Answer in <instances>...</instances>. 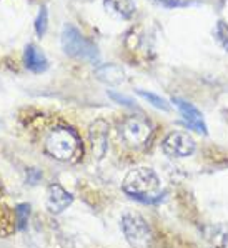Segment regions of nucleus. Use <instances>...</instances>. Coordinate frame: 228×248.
Wrapping results in <instances>:
<instances>
[{"instance_id": "nucleus-1", "label": "nucleus", "mask_w": 228, "mask_h": 248, "mask_svg": "<svg viewBox=\"0 0 228 248\" xmlns=\"http://www.w3.org/2000/svg\"><path fill=\"white\" fill-rule=\"evenodd\" d=\"M40 143L48 157L63 163H77L83 155V145L78 132L62 122L47 125L42 130Z\"/></svg>"}, {"instance_id": "nucleus-2", "label": "nucleus", "mask_w": 228, "mask_h": 248, "mask_svg": "<svg viewBox=\"0 0 228 248\" xmlns=\"http://www.w3.org/2000/svg\"><path fill=\"white\" fill-rule=\"evenodd\" d=\"M122 188L127 195L147 203L157 197V192L160 188V180H158V175L155 173L153 169L137 167V169L128 171L127 177L123 178Z\"/></svg>"}, {"instance_id": "nucleus-3", "label": "nucleus", "mask_w": 228, "mask_h": 248, "mask_svg": "<svg viewBox=\"0 0 228 248\" xmlns=\"http://www.w3.org/2000/svg\"><path fill=\"white\" fill-rule=\"evenodd\" d=\"M62 47L67 55L74 57L78 60H85V62L95 63L98 62L100 55H98L97 47L85 39L74 25H65L62 32Z\"/></svg>"}, {"instance_id": "nucleus-4", "label": "nucleus", "mask_w": 228, "mask_h": 248, "mask_svg": "<svg viewBox=\"0 0 228 248\" xmlns=\"http://www.w3.org/2000/svg\"><path fill=\"white\" fill-rule=\"evenodd\" d=\"M122 230L132 248H148L150 245L152 230L138 212H125L122 215Z\"/></svg>"}, {"instance_id": "nucleus-5", "label": "nucleus", "mask_w": 228, "mask_h": 248, "mask_svg": "<svg viewBox=\"0 0 228 248\" xmlns=\"http://www.w3.org/2000/svg\"><path fill=\"white\" fill-rule=\"evenodd\" d=\"M119 135L127 147L142 148L152 137V125L138 115L127 117L119 127Z\"/></svg>"}, {"instance_id": "nucleus-6", "label": "nucleus", "mask_w": 228, "mask_h": 248, "mask_svg": "<svg viewBox=\"0 0 228 248\" xmlns=\"http://www.w3.org/2000/svg\"><path fill=\"white\" fill-rule=\"evenodd\" d=\"M162 150L170 158H187L195 152V140L185 132H172L163 139Z\"/></svg>"}, {"instance_id": "nucleus-7", "label": "nucleus", "mask_w": 228, "mask_h": 248, "mask_svg": "<svg viewBox=\"0 0 228 248\" xmlns=\"http://www.w3.org/2000/svg\"><path fill=\"white\" fill-rule=\"evenodd\" d=\"M108 124L104 118L95 120L89 127V140L95 160H102L108 150Z\"/></svg>"}, {"instance_id": "nucleus-8", "label": "nucleus", "mask_w": 228, "mask_h": 248, "mask_svg": "<svg viewBox=\"0 0 228 248\" xmlns=\"http://www.w3.org/2000/svg\"><path fill=\"white\" fill-rule=\"evenodd\" d=\"M47 208L50 213H59L65 212L70 207L72 202H74V195L70 192H67L60 183H52L48 185V192H47Z\"/></svg>"}, {"instance_id": "nucleus-9", "label": "nucleus", "mask_w": 228, "mask_h": 248, "mask_svg": "<svg viewBox=\"0 0 228 248\" xmlns=\"http://www.w3.org/2000/svg\"><path fill=\"white\" fill-rule=\"evenodd\" d=\"M173 104L178 108L180 115L183 117V120L188 124V127H192L193 130H197L198 133H207V125H205L203 115L197 107H193L190 102L182 100V98H173Z\"/></svg>"}, {"instance_id": "nucleus-10", "label": "nucleus", "mask_w": 228, "mask_h": 248, "mask_svg": "<svg viewBox=\"0 0 228 248\" xmlns=\"http://www.w3.org/2000/svg\"><path fill=\"white\" fill-rule=\"evenodd\" d=\"M15 218L5 200V192L0 185V236H9L15 232Z\"/></svg>"}, {"instance_id": "nucleus-11", "label": "nucleus", "mask_w": 228, "mask_h": 248, "mask_svg": "<svg viewBox=\"0 0 228 248\" xmlns=\"http://www.w3.org/2000/svg\"><path fill=\"white\" fill-rule=\"evenodd\" d=\"M24 62H25V67H27L30 72H33V74L45 72L48 67V62H47V59H45V55L33 44H29L27 47H25Z\"/></svg>"}, {"instance_id": "nucleus-12", "label": "nucleus", "mask_w": 228, "mask_h": 248, "mask_svg": "<svg viewBox=\"0 0 228 248\" xmlns=\"http://www.w3.org/2000/svg\"><path fill=\"white\" fill-rule=\"evenodd\" d=\"M95 77L100 80V82L107 83V85H120L125 80V72L119 65L105 63V65H100L95 70Z\"/></svg>"}, {"instance_id": "nucleus-13", "label": "nucleus", "mask_w": 228, "mask_h": 248, "mask_svg": "<svg viewBox=\"0 0 228 248\" xmlns=\"http://www.w3.org/2000/svg\"><path fill=\"white\" fill-rule=\"evenodd\" d=\"M205 236L215 248H228V225H210L205 228Z\"/></svg>"}, {"instance_id": "nucleus-14", "label": "nucleus", "mask_w": 228, "mask_h": 248, "mask_svg": "<svg viewBox=\"0 0 228 248\" xmlns=\"http://www.w3.org/2000/svg\"><path fill=\"white\" fill-rule=\"evenodd\" d=\"M104 5L122 18H130L135 12L134 0H104Z\"/></svg>"}, {"instance_id": "nucleus-15", "label": "nucleus", "mask_w": 228, "mask_h": 248, "mask_svg": "<svg viewBox=\"0 0 228 248\" xmlns=\"http://www.w3.org/2000/svg\"><path fill=\"white\" fill-rule=\"evenodd\" d=\"M137 93L140 95V97H143L147 102H150L153 107H157V108H160L163 110V112H168L170 110V105H168V102L165 100V98H162V97H158V95H155V93H152V92H145V90H137Z\"/></svg>"}, {"instance_id": "nucleus-16", "label": "nucleus", "mask_w": 228, "mask_h": 248, "mask_svg": "<svg viewBox=\"0 0 228 248\" xmlns=\"http://www.w3.org/2000/svg\"><path fill=\"white\" fill-rule=\"evenodd\" d=\"M47 25H48V12L47 7H42L39 15L35 18V32L39 37H44L45 32H47Z\"/></svg>"}, {"instance_id": "nucleus-17", "label": "nucleus", "mask_w": 228, "mask_h": 248, "mask_svg": "<svg viewBox=\"0 0 228 248\" xmlns=\"http://www.w3.org/2000/svg\"><path fill=\"white\" fill-rule=\"evenodd\" d=\"M29 213H30V207H29V205H25V203L17 205V208H15V222H17V228L24 230L25 225H27Z\"/></svg>"}, {"instance_id": "nucleus-18", "label": "nucleus", "mask_w": 228, "mask_h": 248, "mask_svg": "<svg viewBox=\"0 0 228 248\" xmlns=\"http://www.w3.org/2000/svg\"><path fill=\"white\" fill-rule=\"evenodd\" d=\"M216 39L220 40V44L223 45V48L228 52V25L222 20H220L218 25H216Z\"/></svg>"}, {"instance_id": "nucleus-19", "label": "nucleus", "mask_w": 228, "mask_h": 248, "mask_svg": "<svg viewBox=\"0 0 228 248\" xmlns=\"http://www.w3.org/2000/svg\"><path fill=\"white\" fill-rule=\"evenodd\" d=\"M108 95L113 98V100L117 102V104H123V105H127V107H134L135 104L130 100L128 97H123V95H119V93H115V92H108Z\"/></svg>"}, {"instance_id": "nucleus-20", "label": "nucleus", "mask_w": 228, "mask_h": 248, "mask_svg": "<svg viewBox=\"0 0 228 248\" xmlns=\"http://www.w3.org/2000/svg\"><path fill=\"white\" fill-rule=\"evenodd\" d=\"M153 2L160 3L162 7H167V9H175L180 5V0H153Z\"/></svg>"}]
</instances>
